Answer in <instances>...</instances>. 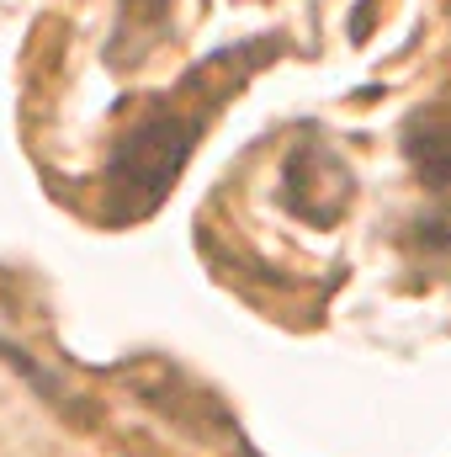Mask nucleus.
<instances>
[{
	"instance_id": "obj_1",
	"label": "nucleus",
	"mask_w": 451,
	"mask_h": 457,
	"mask_svg": "<svg viewBox=\"0 0 451 457\" xmlns=\"http://www.w3.org/2000/svg\"><path fill=\"white\" fill-rule=\"evenodd\" d=\"M192 144H197V117H181V112L144 117L107 160V197H112L117 219L149 213L170 192L181 165L192 160Z\"/></svg>"
},
{
	"instance_id": "obj_2",
	"label": "nucleus",
	"mask_w": 451,
	"mask_h": 457,
	"mask_svg": "<svg viewBox=\"0 0 451 457\" xmlns=\"http://www.w3.org/2000/svg\"><path fill=\"white\" fill-rule=\"evenodd\" d=\"M404 154L420 170V181H430L436 192L451 187V96L420 107L404 122Z\"/></svg>"
}]
</instances>
